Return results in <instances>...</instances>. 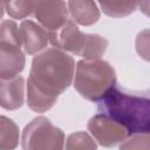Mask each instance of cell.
I'll use <instances>...</instances> for the list:
<instances>
[{
    "label": "cell",
    "mask_w": 150,
    "mask_h": 150,
    "mask_svg": "<svg viewBox=\"0 0 150 150\" xmlns=\"http://www.w3.org/2000/svg\"><path fill=\"white\" fill-rule=\"evenodd\" d=\"M88 130L94 138L104 146H112L130 137L128 131L122 125L98 112L89 120Z\"/></svg>",
    "instance_id": "8992f818"
},
{
    "label": "cell",
    "mask_w": 150,
    "mask_h": 150,
    "mask_svg": "<svg viewBox=\"0 0 150 150\" xmlns=\"http://www.w3.org/2000/svg\"><path fill=\"white\" fill-rule=\"evenodd\" d=\"M115 84V70L107 61L84 59L77 62L74 87L82 97L96 102Z\"/></svg>",
    "instance_id": "277c9868"
},
{
    "label": "cell",
    "mask_w": 150,
    "mask_h": 150,
    "mask_svg": "<svg viewBox=\"0 0 150 150\" xmlns=\"http://www.w3.org/2000/svg\"><path fill=\"white\" fill-rule=\"evenodd\" d=\"M69 12L75 22L90 26L100 19V12L93 0H69Z\"/></svg>",
    "instance_id": "8fae6325"
},
{
    "label": "cell",
    "mask_w": 150,
    "mask_h": 150,
    "mask_svg": "<svg viewBox=\"0 0 150 150\" xmlns=\"http://www.w3.org/2000/svg\"><path fill=\"white\" fill-rule=\"evenodd\" d=\"M0 40L2 41H9L21 45V38L20 32L14 21L6 20L0 23Z\"/></svg>",
    "instance_id": "9a60e30c"
},
{
    "label": "cell",
    "mask_w": 150,
    "mask_h": 150,
    "mask_svg": "<svg viewBox=\"0 0 150 150\" xmlns=\"http://www.w3.org/2000/svg\"><path fill=\"white\" fill-rule=\"evenodd\" d=\"M5 9L13 19H23L33 12L35 0H4Z\"/></svg>",
    "instance_id": "5bb4252c"
},
{
    "label": "cell",
    "mask_w": 150,
    "mask_h": 150,
    "mask_svg": "<svg viewBox=\"0 0 150 150\" xmlns=\"http://www.w3.org/2000/svg\"><path fill=\"white\" fill-rule=\"evenodd\" d=\"M97 102V112L105 115L129 134L145 135L150 130V101L148 94H135L112 86Z\"/></svg>",
    "instance_id": "7a4b0ae2"
},
{
    "label": "cell",
    "mask_w": 150,
    "mask_h": 150,
    "mask_svg": "<svg viewBox=\"0 0 150 150\" xmlns=\"http://www.w3.org/2000/svg\"><path fill=\"white\" fill-rule=\"evenodd\" d=\"M76 143L80 144L77 148H94V149L96 148V144L91 142V138L86 132H77V134L70 135L69 138H68V145H67V148L73 149Z\"/></svg>",
    "instance_id": "2e32d148"
},
{
    "label": "cell",
    "mask_w": 150,
    "mask_h": 150,
    "mask_svg": "<svg viewBox=\"0 0 150 150\" xmlns=\"http://www.w3.org/2000/svg\"><path fill=\"white\" fill-rule=\"evenodd\" d=\"M102 11L112 18H124L131 14L142 0H97Z\"/></svg>",
    "instance_id": "7c38bea8"
},
{
    "label": "cell",
    "mask_w": 150,
    "mask_h": 150,
    "mask_svg": "<svg viewBox=\"0 0 150 150\" xmlns=\"http://www.w3.org/2000/svg\"><path fill=\"white\" fill-rule=\"evenodd\" d=\"M19 129L8 117L0 116V149H13L18 145Z\"/></svg>",
    "instance_id": "4fadbf2b"
},
{
    "label": "cell",
    "mask_w": 150,
    "mask_h": 150,
    "mask_svg": "<svg viewBox=\"0 0 150 150\" xmlns=\"http://www.w3.org/2000/svg\"><path fill=\"white\" fill-rule=\"evenodd\" d=\"M4 9H5L4 0H0V19H1V18H2V15H4Z\"/></svg>",
    "instance_id": "e0dca14e"
},
{
    "label": "cell",
    "mask_w": 150,
    "mask_h": 150,
    "mask_svg": "<svg viewBox=\"0 0 150 150\" xmlns=\"http://www.w3.org/2000/svg\"><path fill=\"white\" fill-rule=\"evenodd\" d=\"M23 77L0 79V107L6 110H15L23 104Z\"/></svg>",
    "instance_id": "30bf717a"
},
{
    "label": "cell",
    "mask_w": 150,
    "mask_h": 150,
    "mask_svg": "<svg viewBox=\"0 0 150 150\" xmlns=\"http://www.w3.org/2000/svg\"><path fill=\"white\" fill-rule=\"evenodd\" d=\"M64 135L46 117H36L22 134L23 149H62Z\"/></svg>",
    "instance_id": "5b68a950"
},
{
    "label": "cell",
    "mask_w": 150,
    "mask_h": 150,
    "mask_svg": "<svg viewBox=\"0 0 150 150\" xmlns=\"http://www.w3.org/2000/svg\"><path fill=\"white\" fill-rule=\"evenodd\" d=\"M21 45L0 40V79L7 80L19 75L25 68Z\"/></svg>",
    "instance_id": "ba28073f"
},
{
    "label": "cell",
    "mask_w": 150,
    "mask_h": 150,
    "mask_svg": "<svg viewBox=\"0 0 150 150\" xmlns=\"http://www.w3.org/2000/svg\"><path fill=\"white\" fill-rule=\"evenodd\" d=\"M32 13L48 33L59 29L68 20L64 0H35Z\"/></svg>",
    "instance_id": "52a82bcc"
},
{
    "label": "cell",
    "mask_w": 150,
    "mask_h": 150,
    "mask_svg": "<svg viewBox=\"0 0 150 150\" xmlns=\"http://www.w3.org/2000/svg\"><path fill=\"white\" fill-rule=\"evenodd\" d=\"M48 36L49 42L54 47L82 56L86 60L100 59L108 46L107 39L97 34L82 33L70 19L59 29L49 32Z\"/></svg>",
    "instance_id": "3957f363"
},
{
    "label": "cell",
    "mask_w": 150,
    "mask_h": 150,
    "mask_svg": "<svg viewBox=\"0 0 150 150\" xmlns=\"http://www.w3.org/2000/svg\"><path fill=\"white\" fill-rule=\"evenodd\" d=\"M74 59L60 48H50L33 59L27 81V104L36 112L50 109L71 83Z\"/></svg>",
    "instance_id": "6da1fadb"
},
{
    "label": "cell",
    "mask_w": 150,
    "mask_h": 150,
    "mask_svg": "<svg viewBox=\"0 0 150 150\" xmlns=\"http://www.w3.org/2000/svg\"><path fill=\"white\" fill-rule=\"evenodd\" d=\"M19 32L21 38V46L29 55L42 50L49 42L48 32L41 25H38L30 20L22 21Z\"/></svg>",
    "instance_id": "9c48e42d"
}]
</instances>
